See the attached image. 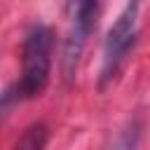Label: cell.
<instances>
[{
  "mask_svg": "<svg viewBox=\"0 0 150 150\" xmlns=\"http://www.w3.org/2000/svg\"><path fill=\"white\" fill-rule=\"evenodd\" d=\"M52 52H54V33L45 23H33L21 42V75L5 91L2 103H19L38 98L52 73Z\"/></svg>",
  "mask_w": 150,
  "mask_h": 150,
  "instance_id": "obj_1",
  "label": "cell"
},
{
  "mask_svg": "<svg viewBox=\"0 0 150 150\" xmlns=\"http://www.w3.org/2000/svg\"><path fill=\"white\" fill-rule=\"evenodd\" d=\"M138 9H141V0H127L124 7L120 9V14L115 16L112 26L108 28V35L103 40V52H101V73H98L101 87H105L108 82H112L117 77L129 52L136 45Z\"/></svg>",
  "mask_w": 150,
  "mask_h": 150,
  "instance_id": "obj_2",
  "label": "cell"
},
{
  "mask_svg": "<svg viewBox=\"0 0 150 150\" xmlns=\"http://www.w3.org/2000/svg\"><path fill=\"white\" fill-rule=\"evenodd\" d=\"M101 0H68V30L63 40V70L68 77L75 75L87 40L96 26Z\"/></svg>",
  "mask_w": 150,
  "mask_h": 150,
  "instance_id": "obj_3",
  "label": "cell"
},
{
  "mask_svg": "<svg viewBox=\"0 0 150 150\" xmlns=\"http://www.w3.org/2000/svg\"><path fill=\"white\" fill-rule=\"evenodd\" d=\"M47 145V129L45 124H33L23 131L21 141H19V148H26V150H40Z\"/></svg>",
  "mask_w": 150,
  "mask_h": 150,
  "instance_id": "obj_4",
  "label": "cell"
}]
</instances>
